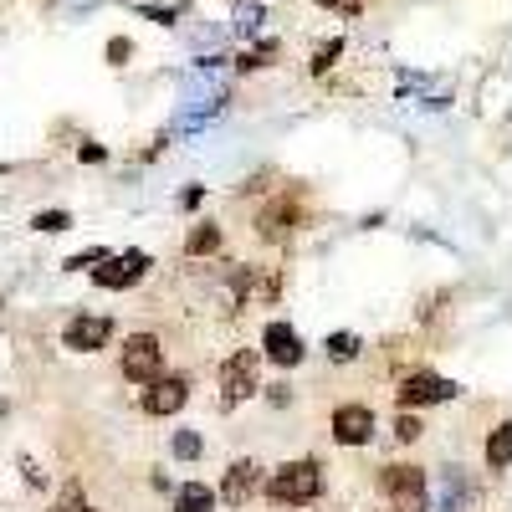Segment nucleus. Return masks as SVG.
I'll use <instances>...</instances> for the list:
<instances>
[{"label":"nucleus","instance_id":"2eb2a0df","mask_svg":"<svg viewBox=\"0 0 512 512\" xmlns=\"http://www.w3.org/2000/svg\"><path fill=\"white\" fill-rule=\"evenodd\" d=\"M359 349H364V344H359V333H333V338H328V359H333V364L359 359Z\"/></svg>","mask_w":512,"mask_h":512},{"label":"nucleus","instance_id":"412c9836","mask_svg":"<svg viewBox=\"0 0 512 512\" xmlns=\"http://www.w3.org/2000/svg\"><path fill=\"white\" fill-rule=\"evenodd\" d=\"M461 502H466V487H461V477H456V466H451V477H446V502H441V507H446V512H456Z\"/></svg>","mask_w":512,"mask_h":512},{"label":"nucleus","instance_id":"4468645a","mask_svg":"<svg viewBox=\"0 0 512 512\" xmlns=\"http://www.w3.org/2000/svg\"><path fill=\"white\" fill-rule=\"evenodd\" d=\"M507 461H512V425L502 420L497 431L487 436V466L492 472H507Z\"/></svg>","mask_w":512,"mask_h":512},{"label":"nucleus","instance_id":"a211bd4d","mask_svg":"<svg viewBox=\"0 0 512 512\" xmlns=\"http://www.w3.org/2000/svg\"><path fill=\"white\" fill-rule=\"evenodd\" d=\"M52 512H93V507H88V497H82V482H67Z\"/></svg>","mask_w":512,"mask_h":512},{"label":"nucleus","instance_id":"39448f33","mask_svg":"<svg viewBox=\"0 0 512 512\" xmlns=\"http://www.w3.org/2000/svg\"><path fill=\"white\" fill-rule=\"evenodd\" d=\"M149 277V251H103V267H93L98 287H134Z\"/></svg>","mask_w":512,"mask_h":512},{"label":"nucleus","instance_id":"a878e982","mask_svg":"<svg viewBox=\"0 0 512 512\" xmlns=\"http://www.w3.org/2000/svg\"><path fill=\"white\" fill-rule=\"evenodd\" d=\"M323 6H344V11H359V0H323Z\"/></svg>","mask_w":512,"mask_h":512},{"label":"nucleus","instance_id":"20e7f679","mask_svg":"<svg viewBox=\"0 0 512 512\" xmlns=\"http://www.w3.org/2000/svg\"><path fill=\"white\" fill-rule=\"evenodd\" d=\"M461 390L451 379L431 374V369H415L400 379V410H420V405H441V400H456Z\"/></svg>","mask_w":512,"mask_h":512},{"label":"nucleus","instance_id":"ddd939ff","mask_svg":"<svg viewBox=\"0 0 512 512\" xmlns=\"http://www.w3.org/2000/svg\"><path fill=\"white\" fill-rule=\"evenodd\" d=\"M175 512H216V492H210L205 482H185L175 492Z\"/></svg>","mask_w":512,"mask_h":512},{"label":"nucleus","instance_id":"b1692460","mask_svg":"<svg viewBox=\"0 0 512 512\" xmlns=\"http://www.w3.org/2000/svg\"><path fill=\"white\" fill-rule=\"evenodd\" d=\"M338 52H344V41H328V47H318V57H313V72H328Z\"/></svg>","mask_w":512,"mask_h":512},{"label":"nucleus","instance_id":"5701e85b","mask_svg":"<svg viewBox=\"0 0 512 512\" xmlns=\"http://www.w3.org/2000/svg\"><path fill=\"white\" fill-rule=\"evenodd\" d=\"M128 57H134V41H123V36H113V41H108V62H113V67H123Z\"/></svg>","mask_w":512,"mask_h":512},{"label":"nucleus","instance_id":"9d476101","mask_svg":"<svg viewBox=\"0 0 512 512\" xmlns=\"http://www.w3.org/2000/svg\"><path fill=\"white\" fill-rule=\"evenodd\" d=\"M262 354H267L272 364L292 369V364H303V338H297V328H287V323H267V333H262Z\"/></svg>","mask_w":512,"mask_h":512},{"label":"nucleus","instance_id":"1a4fd4ad","mask_svg":"<svg viewBox=\"0 0 512 512\" xmlns=\"http://www.w3.org/2000/svg\"><path fill=\"white\" fill-rule=\"evenodd\" d=\"M108 338H113V318H72L67 333H62V344L72 354H93V349L108 344Z\"/></svg>","mask_w":512,"mask_h":512},{"label":"nucleus","instance_id":"f03ea898","mask_svg":"<svg viewBox=\"0 0 512 512\" xmlns=\"http://www.w3.org/2000/svg\"><path fill=\"white\" fill-rule=\"evenodd\" d=\"M379 492L395 502V512H425V502H431V482H425L420 466H384Z\"/></svg>","mask_w":512,"mask_h":512},{"label":"nucleus","instance_id":"f257e3e1","mask_svg":"<svg viewBox=\"0 0 512 512\" xmlns=\"http://www.w3.org/2000/svg\"><path fill=\"white\" fill-rule=\"evenodd\" d=\"M323 492V472H318V461H287L277 466V472L267 477V497L277 507H303Z\"/></svg>","mask_w":512,"mask_h":512},{"label":"nucleus","instance_id":"f8f14e48","mask_svg":"<svg viewBox=\"0 0 512 512\" xmlns=\"http://www.w3.org/2000/svg\"><path fill=\"white\" fill-rule=\"evenodd\" d=\"M256 487H262V466H256V461H236L231 472H226V482H221V497H226L231 507H241Z\"/></svg>","mask_w":512,"mask_h":512},{"label":"nucleus","instance_id":"6e6552de","mask_svg":"<svg viewBox=\"0 0 512 512\" xmlns=\"http://www.w3.org/2000/svg\"><path fill=\"white\" fill-rule=\"evenodd\" d=\"M374 436V410L369 405H338L333 410V441L338 446H364Z\"/></svg>","mask_w":512,"mask_h":512},{"label":"nucleus","instance_id":"6ab92c4d","mask_svg":"<svg viewBox=\"0 0 512 512\" xmlns=\"http://www.w3.org/2000/svg\"><path fill=\"white\" fill-rule=\"evenodd\" d=\"M200 451H205V436L200 431H175V456L180 461H195Z\"/></svg>","mask_w":512,"mask_h":512},{"label":"nucleus","instance_id":"423d86ee","mask_svg":"<svg viewBox=\"0 0 512 512\" xmlns=\"http://www.w3.org/2000/svg\"><path fill=\"white\" fill-rule=\"evenodd\" d=\"M251 395H256V354L241 349V354H231V359L221 364V405L231 410V405H241V400H251Z\"/></svg>","mask_w":512,"mask_h":512},{"label":"nucleus","instance_id":"393cba45","mask_svg":"<svg viewBox=\"0 0 512 512\" xmlns=\"http://www.w3.org/2000/svg\"><path fill=\"white\" fill-rule=\"evenodd\" d=\"M82 159H88V164H103L108 149H103V144H82Z\"/></svg>","mask_w":512,"mask_h":512},{"label":"nucleus","instance_id":"aec40b11","mask_svg":"<svg viewBox=\"0 0 512 512\" xmlns=\"http://www.w3.org/2000/svg\"><path fill=\"white\" fill-rule=\"evenodd\" d=\"M36 231H67L72 226V216H67V210H41V216L31 221Z\"/></svg>","mask_w":512,"mask_h":512},{"label":"nucleus","instance_id":"4be33fe9","mask_svg":"<svg viewBox=\"0 0 512 512\" xmlns=\"http://www.w3.org/2000/svg\"><path fill=\"white\" fill-rule=\"evenodd\" d=\"M395 436H400V441H420V420H415V410H400V420H395Z\"/></svg>","mask_w":512,"mask_h":512},{"label":"nucleus","instance_id":"dca6fc26","mask_svg":"<svg viewBox=\"0 0 512 512\" xmlns=\"http://www.w3.org/2000/svg\"><path fill=\"white\" fill-rule=\"evenodd\" d=\"M216 246H221V231H216V226H195L190 241H185L190 256H205V251H216Z\"/></svg>","mask_w":512,"mask_h":512},{"label":"nucleus","instance_id":"9b49d317","mask_svg":"<svg viewBox=\"0 0 512 512\" xmlns=\"http://www.w3.org/2000/svg\"><path fill=\"white\" fill-rule=\"evenodd\" d=\"M256 231H262V241H287L292 231H297V205L282 195V200H272L267 210H262V221H256Z\"/></svg>","mask_w":512,"mask_h":512},{"label":"nucleus","instance_id":"7ed1b4c3","mask_svg":"<svg viewBox=\"0 0 512 512\" xmlns=\"http://www.w3.org/2000/svg\"><path fill=\"white\" fill-rule=\"evenodd\" d=\"M154 374H164V344H159V338H154V333L123 338V379L149 384Z\"/></svg>","mask_w":512,"mask_h":512},{"label":"nucleus","instance_id":"f3484780","mask_svg":"<svg viewBox=\"0 0 512 512\" xmlns=\"http://www.w3.org/2000/svg\"><path fill=\"white\" fill-rule=\"evenodd\" d=\"M262 6H251V0H241V6H236V31L241 36H256V31H262Z\"/></svg>","mask_w":512,"mask_h":512},{"label":"nucleus","instance_id":"0eeeda50","mask_svg":"<svg viewBox=\"0 0 512 512\" xmlns=\"http://www.w3.org/2000/svg\"><path fill=\"white\" fill-rule=\"evenodd\" d=\"M185 400H190V384H185L180 374H154V379H149V390L139 395L144 415H175Z\"/></svg>","mask_w":512,"mask_h":512}]
</instances>
